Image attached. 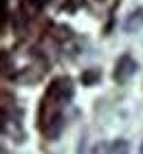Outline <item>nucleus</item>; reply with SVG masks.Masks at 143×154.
I'll use <instances>...</instances> for the list:
<instances>
[{"label": "nucleus", "mask_w": 143, "mask_h": 154, "mask_svg": "<svg viewBox=\"0 0 143 154\" xmlns=\"http://www.w3.org/2000/svg\"><path fill=\"white\" fill-rule=\"evenodd\" d=\"M134 71H137V64H134L132 57H128V55H123V57L119 60L117 68H114V79H117L119 84H123L130 79V75H134Z\"/></svg>", "instance_id": "f257e3e1"}, {"label": "nucleus", "mask_w": 143, "mask_h": 154, "mask_svg": "<svg viewBox=\"0 0 143 154\" xmlns=\"http://www.w3.org/2000/svg\"><path fill=\"white\" fill-rule=\"evenodd\" d=\"M110 154H130V145H128V141L117 139V141L112 143V148H110Z\"/></svg>", "instance_id": "f03ea898"}]
</instances>
